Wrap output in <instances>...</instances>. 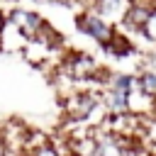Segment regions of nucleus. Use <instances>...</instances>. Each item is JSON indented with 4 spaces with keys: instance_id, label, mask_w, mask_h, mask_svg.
<instances>
[{
    "instance_id": "nucleus-1",
    "label": "nucleus",
    "mask_w": 156,
    "mask_h": 156,
    "mask_svg": "<svg viewBox=\"0 0 156 156\" xmlns=\"http://www.w3.org/2000/svg\"><path fill=\"white\" fill-rule=\"evenodd\" d=\"M63 100V115L66 122H80L88 127L90 115L95 112V107L100 105V90L95 88H78L73 93H68Z\"/></svg>"
},
{
    "instance_id": "nucleus-2",
    "label": "nucleus",
    "mask_w": 156,
    "mask_h": 156,
    "mask_svg": "<svg viewBox=\"0 0 156 156\" xmlns=\"http://www.w3.org/2000/svg\"><path fill=\"white\" fill-rule=\"evenodd\" d=\"M76 27H78V32L83 37L93 39L100 46H107L117 34V27H112L107 20H102L93 7H85V10H80L76 15Z\"/></svg>"
},
{
    "instance_id": "nucleus-3",
    "label": "nucleus",
    "mask_w": 156,
    "mask_h": 156,
    "mask_svg": "<svg viewBox=\"0 0 156 156\" xmlns=\"http://www.w3.org/2000/svg\"><path fill=\"white\" fill-rule=\"evenodd\" d=\"M5 17H7V22H12L27 39H39V37L51 27V22H49L44 15H39L37 10H29V7H10V10L5 12Z\"/></svg>"
},
{
    "instance_id": "nucleus-4",
    "label": "nucleus",
    "mask_w": 156,
    "mask_h": 156,
    "mask_svg": "<svg viewBox=\"0 0 156 156\" xmlns=\"http://www.w3.org/2000/svg\"><path fill=\"white\" fill-rule=\"evenodd\" d=\"M139 141L124 139L117 134H110L105 129H98V151L95 156H134L139 151Z\"/></svg>"
},
{
    "instance_id": "nucleus-5",
    "label": "nucleus",
    "mask_w": 156,
    "mask_h": 156,
    "mask_svg": "<svg viewBox=\"0 0 156 156\" xmlns=\"http://www.w3.org/2000/svg\"><path fill=\"white\" fill-rule=\"evenodd\" d=\"M129 7H132V0H95L93 2V10L102 20H107L112 27L122 24V20H124V15H127Z\"/></svg>"
},
{
    "instance_id": "nucleus-6",
    "label": "nucleus",
    "mask_w": 156,
    "mask_h": 156,
    "mask_svg": "<svg viewBox=\"0 0 156 156\" xmlns=\"http://www.w3.org/2000/svg\"><path fill=\"white\" fill-rule=\"evenodd\" d=\"M27 41H29V39H27L12 22H7L5 29L0 32V51H5V54H22L24 46H27Z\"/></svg>"
},
{
    "instance_id": "nucleus-7",
    "label": "nucleus",
    "mask_w": 156,
    "mask_h": 156,
    "mask_svg": "<svg viewBox=\"0 0 156 156\" xmlns=\"http://www.w3.org/2000/svg\"><path fill=\"white\" fill-rule=\"evenodd\" d=\"M149 12H151V5H132V7L127 10V15H124V20H122L119 27H124V29L132 32V34H141Z\"/></svg>"
},
{
    "instance_id": "nucleus-8",
    "label": "nucleus",
    "mask_w": 156,
    "mask_h": 156,
    "mask_svg": "<svg viewBox=\"0 0 156 156\" xmlns=\"http://www.w3.org/2000/svg\"><path fill=\"white\" fill-rule=\"evenodd\" d=\"M134 80H136V90L151 100H156V71L151 68H141L139 73H134Z\"/></svg>"
},
{
    "instance_id": "nucleus-9",
    "label": "nucleus",
    "mask_w": 156,
    "mask_h": 156,
    "mask_svg": "<svg viewBox=\"0 0 156 156\" xmlns=\"http://www.w3.org/2000/svg\"><path fill=\"white\" fill-rule=\"evenodd\" d=\"M24 156H61V154L51 144L49 136L39 134V139H32V134H29V146H27V154Z\"/></svg>"
},
{
    "instance_id": "nucleus-10",
    "label": "nucleus",
    "mask_w": 156,
    "mask_h": 156,
    "mask_svg": "<svg viewBox=\"0 0 156 156\" xmlns=\"http://www.w3.org/2000/svg\"><path fill=\"white\" fill-rule=\"evenodd\" d=\"M141 39H146L151 46H156V2L151 5V12H149V17H146V24H144V29H141V34H139Z\"/></svg>"
},
{
    "instance_id": "nucleus-11",
    "label": "nucleus",
    "mask_w": 156,
    "mask_h": 156,
    "mask_svg": "<svg viewBox=\"0 0 156 156\" xmlns=\"http://www.w3.org/2000/svg\"><path fill=\"white\" fill-rule=\"evenodd\" d=\"M0 156H10V154H7V146H5V139H2V136H0Z\"/></svg>"
},
{
    "instance_id": "nucleus-12",
    "label": "nucleus",
    "mask_w": 156,
    "mask_h": 156,
    "mask_svg": "<svg viewBox=\"0 0 156 156\" xmlns=\"http://www.w3.org/2000/svg\"><path fill=\"white\" fill-rule=\"evenodd\" d=\"M5 24H7V17H5V12H2V10H0V32H2V29H5Z\"/></svg>"
},
{
    "instance_id": "nucleus-13",
    "label": "nucleus",
    "mask_w": 156,
    "mask_h": 156,
    "mask_svg": "<svg viewBox=\"0 0 156 156\" xmlns=\"http://www.w3.org/2000/svg\"><path fill=\"white\" fill-rule=\"evenodd\" d=\"M156 0H132V5H154Z\"/></svg>"
},
{
    "instance_id": "nucleus-14",
    "label": "nucleus",
    "mask_w": 156,
    "mask_h": 156,
    "mask_svg": "<svg viewBox=\"0 0 156 156\" xmlns=\"http://www.w3.org/2000/svg\"><path fill=\"white\" fill-rule=\"evenodd\" d=\"M78 2H80V5H83V10H85V7H93V2H95V0H78Z\"/></svg>"
},
{
    "instance_id": "nucleus-15",
    "label": "nucleus",
    "mask_w": 156,
    "mask_h": 156,
    "mask_svg": "<svg viewBox=\"0 0 156 156\" xmlns=\"http://www.w3.org/2000/svg\"><path fill=\"white\" fill-rule=\"evenodd\" d=\"M134 156H154V154H149V151H144V149H139V151H136Z\"/></svg>"
},
{
    "instance_id": "nucleus-16",
    "label": "nucleus",
    "mask_w": 156,
    "mask_h": 156,
    "mask_svg": "<svg viewBox=\"0 0 156 156\" xmlns=\"http://www.w3.org/2000/svg\"><path fill=\"white\" fill-rule=\"evenodd\" d=\"M46 2H61V5H71L73 0H46Z\"/></svg>"
},
{
    "instance_id": "nucleus-17",
    "label": "nucleus",
    "mask_w": 156,
    "mask_h": 156,
    "mask_svg": "<svg viewBox=\"0 0 156 156\" xmlns=\"http://www.w3.org/2000/svg\"><path fill=\"white\" fill-rule=\"evenodd\" d=\"M15 156H24V154H15Z\"/></svg>"
}]
</instances>
